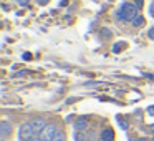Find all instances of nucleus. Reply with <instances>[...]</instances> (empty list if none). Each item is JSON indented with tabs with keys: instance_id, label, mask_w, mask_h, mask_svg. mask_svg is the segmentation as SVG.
<instances>
[{
	"instance_id": "nucleus-9",
	"label": "nucleus",
	"mask_w": 154,
	"mask_h": 141,
	"mask_svg": "<svg viewBox=\"0 0 154 141\" xmlns=\"http://www.w3.org/2000/svg\"><path fill=\"white\" fill-rule=\"evenodd\" d=\"M53 141H65V133H63V131L58 130V133H57V136H55Z\"/></svg>"
},
{
	"instance_id": "nucleus-13",
	"label": "nucleus",
	"mask_w": 154,
	"mask_h": 141,
	"mask_svg": "<svg viewBox=\"0 0 154 141\" xmlns=\"http://www.w3.org/2000/svg\"><path fill=\"white\" fill-rule=\"evenodd\" d=\"M147 35H149V38H151V40H154V27H152V28H149Z\"/></svg>"
},
{
	"instance_id": "nucleus-6",
	"label": "nucleus",
	"mask_w": 154,
	"mask_h": 141,
	"mask_svg": "<svg viewBox=\"0 0 154 141\" xmlns=\"http://www.w3.org/2000/svg\"><path fill=\"white\" fill-rule=\"evenodd\" d=\"M113 139H114V131L111 130V128L103 130V133H101V141H113Z\"/></svg>"
},
{
	"instance_id": "nucleus-20",
	"label": "nucleus",
	"mask_w": 154,
	"mask_h": 141,
	"mask_svg": "<svg viewBox=\"0 0 154 141\" xmlns=\"http://www.w3.org/2000/svg\"><path fill=\"white\" fill-rule=\"evenodd\" d=\"M136 141H146V138H139V139H136Z\"/></svg>"
},
{
	"instance_id": "nucleus-16",
	"label": "nucleus",
	"mask_w": 154,
	"mask_h": 141,
	"mask_svg": "<svg viewBox=\"0 0 154 141\" xmlns=\"http://www.w3.org/2000/svg\"><path fill=\"white\" fill-rule=\"evenodd\" d=\"M149 14H151V17H154V4H151V7H149Z\"/></svg>"
},
{
	"instance_id": "nucleus-19",
	"label": "nucleus",
	"mask_w": 154,
	"mask_h": 141,
	"mask_svg": "<svg viewBox=\"0 0 154 141\" xmlns=\"http://www.w3.org/2000/svg\"><path fill=\"white\" fill-rule=\"evenodd\" d=\"M149 113H152V114H154V106H151V108H149Z\"/></svg>"
},
{
	"instance_id": "nucleus-3",
	"label": "nucleus",
	"mask_w": 154,
	"mask_h": 141,
	"mask_svg": "<svg viewBox=\"0 0 154 141\" xmlns=\"http://www.w3.org/2000/svg\"><path fill=\"white\" fill-rule=\"evenodd\" d=\"M57 133H58L57 124L48 123V124H47V128L43 130V133H42V138H43L45 141H53V139H55V136H57Z\"/></svg>"
},
{
	"instance_id": "nucleus-15",
	"label": "nucleus",
	"mask_w": 154,
	"mask_h": 141,
	"mask_svg": "<svg viewBox=\"0 0 154 141\" xmlns=\"http://www.w3.org/2000/svg\"><path fill=\"white\" fill-rule=\"evenodd\" d=\"M88 139H90V141H96V134L90 133V134H88Z\"/></svg>"
},
{
	"instance_id": "nucleus-4",
	"label": "nucleus",
	"mask_w": 154,
	"mask_h": 141,
	"mask_svg": "<svg viewBox=\"0 0 154 141\" xmlns=\"http://www.w3.org/2000/svg\"><path fill=\"white\" fill-rule=\"evenodd\" d=\"M30 123H32V126H33V131H35V134H37V136L43 133V130L47 128V124H48L47 120H43V118H35V120L30 121Z\"/></svg>"
},
{
	"instance_id": "nucleus-12",
	"label": "nucleus",
	"mask_w": 154,
	"mask_h": 141,
	"mask_svg": "<svg viewBox=\"0 0 154 141\" xmlns=\"http://www.w3.org/2000/svg\"><path fill=\"white\" fill-rule=\"evenodd\" d=\"M28 2H30V0H17V4H18V5H22V7H25V5L28 4Z\"/></svg>"
},
{
	"instance_id": "nucleus-18",
	"label": "nucleus",
	"mask_w": 154,
	"mask_h": 141,
	"mask_svg": "<svg viewBox=\"0 0 154 141\" xmlns=\"http://www.w3.org/2000/svg\"><path fill=\"white\" fill-rule=\"evenodd\" d=\"M37 2H38L40 5H45V4H48V0H37Z\"/></svg>"
},
{
	"instance_id": "nucleus-7",
	"label": "nucleus",
	"mask_w": 154,
	"mask_h": 141,
	"mask_svg": "<svg viewBox=\"0 0 154 141\" xmlns=\"http://www.w3.org/2000/svg\"><path fill=\"white\" fill-rule=\"evenodd\" d=\"M86 126H88V120H86V118H78V120L75 121V128H76L78 131L86 130Z\"/></svg>"
},
{
	"instance_id": "nucleus-11",
	"label": "nucleus",
	"mask_w": 154,
	"mask_h": 141,
	"mask_svg": "<svg viewBox=\"0 0 154 141\" xmlns=\"http://www.w3.org/2000/svg\"><path fill=\"white\" fill-rule=\"evenodd\" d=\"M118 123H119V126L123 128V130H128V123L124 120H119V118H118Z\"/></svg>"
},
{
	"instance_id": "nucleus-8",
	"label": "nucleus",
	"mask_w": 154,
	"mask_h": 141,
	"mask_svg": "<svg viewBox=\"0 0 154 141\" xmlns=\"http://www.w3.org/2000/svg\"><path fill=\"white\" fill-rule=\"evenodd\" d=\"M143 24H144V18L141 17V15H137V17L133 20V25H134V27H141Z\"/></svg>"
},
{
	"instance_id": "nucleus-14",
	"label": "nucleus",
	"mask_w": 154,
	"mask_h": 141,
	"mask_svg": "<svg viewBox=\"0 0 154 141\" xmlns=\"http://www.w3.org/2000/svg\"><path fill=\"white\" fill-rule=\"evenodd\" d=\"M30 141H45V139H43V138H42V134H38V136H33V138H32Z\"/></svg>"
},
{
	"instance_id": "nucleus-5",
	"label": "nucleus",
	"mask_w": 154,
	"mask_h": 141,
	"mask_svg": "<svg viewBox=\"0 0 154 141\" xmlns=\"http://www.w3.org/2000/svg\"><path fill=\"white\" fill-rule=\"evenodd\" d=\"M10 131H12V124L8 123V121H2V123H0V136H2V139L7 138L8 134H10Z\"/></svg>"
},
{
	"instance_id": "nucleus-21",
	"label": "nucleus",
	"mask_w": 154,
	"mask_h": 141,
	"mask_svg": "<svg viewBox=\"0 0 154 141\" xmlns=\"http://www.w3.org/2000/svg\"><path fill=\"white\" fill-rule=\"evenodd\" d=\"M151 130H152V133H154V124H152V126H151Z\"/></svg>"
},
{
	"instance_id": "nucleus-17",
	"label": "nucleus",
	"mask_w": 154,
	"mask_h": 141,
	"mask_svg": "<svg viewBox=\"0 0 154 141\" xmlns=\"http://www.w3.org/2000/svg\"><path fill=\"white\" fill-rule=\"evenodd\" d=\"M136 7H137V8L143 7V0H136Z\"/></svg>"
},
{
	"instance_id": "nucleus-10",
	"label": "nucleus",
	"mask_w": 154,
	"mask_h": 141,
	"mask_svg": "<svg viewBox=\"0 0 154 141\" xmlns=\"http://www.w3.org/2000/svg\"><path fill=\"white\" fill-rule=\"evenodd\" d=\"M75 141H85V134L81 133V131L80 133L76 131V133H75Z\"/></svg>"
},
{
	"instance_id": "nucleus-1",
	"label": "nucleus",
	"mask_w": 154,
	"mask_h": 141,
	"mask_svg": "<svg viewBox=\"0 0 154 141\" xmlns=\"http://www.w3.org/2000/svg\"><path fill=\"white\" fill-rule=\"evenodd\" d=\"M137 12H139V8H137L136 5L129 4V2H124V4L119 7V10H118V20H121V22H133L134 18L139 15Z\"/></svg>"
},
{
	"instance_id": "nucleus-2",
	"label": "nucleus",
	"mask_w": 154,
	"mask_h": 141,
	"mask_svg": "<svg viewBox=\"0 0 154 141\" xmlns=\"http://www.w3.org/2000/svg\"><path fill=\"white\" fill-rule=\"evenodd\" d=\"M18 136H20L22 141H30L33 136H37L30 121H28V123H23V124L20 126V130H18Z\"/></svg>"
}]
</instances>
